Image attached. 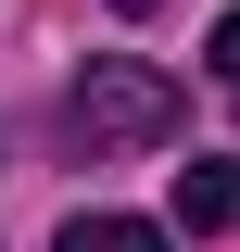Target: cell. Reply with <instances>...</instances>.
Returning a JSON list of instances; mask_svg holds the SVG:
<instances>
[{
    "instance_id": "6da1fadb",
    "label": "cell",
    "mask_w": 240,
    "mask_h": 252,
    "mask_svg": "<svg viewBox=\"0 0 240 252\" xmlns=\"http://www.w3.org/2000/svg\"><path fill=\"white\" fill-rule=\"evenodd\" d=\"M177 76H164V63H89V76H76V101H63V126H76V139H89V152H152V139H177Z\"/></svg>"
},
{
    "instance_id": "7a4b0ae2",
    "label": "cell",
    "mask_w": 240,
    "mask_h": 252,
    "mask_svg": "<svg viewBox=\"0 0 240 252\" xmlns=\"http://www.w3.org/2000/svg\"><path fill=\"white\" fill-rule=\"evenodd\" d=\"M177 227H240V164H228V152L177 164Z\"/></svg>"
},
{
    "instance_id": "3957f363",
    "label": "cell",
    "mask_w": 240,
    "mask_h": 252,
    "mask_svg": "<svg viewBox=\"0 0 240 252\" xmlns=\"http://www.w3.org/2000/svg\"><path fill=\"white\" fill-rule=\"evenodd\" d=\"M51 252H164V227H152V215H76Z\"/></svg>"
},
{
    "instance_id": "277c9868",
    "label": "cell",
    "mask_w": 240,
    "mask_h": 252,
    "mask_svg": "<svg viewBox=\"0 0 240 252\" xmlns=\"http://www.w3.org/2000/svg\"><path fill=\"white\" fill-rule=\"evenodd\" d=\"M215 76H228V89H240V13H228V26H215Z\"/></svg>"
},
{
    "instance_id": "5b68a950",
    "label": "cell",
    "mask_w": 240,
    "mask_h": 252,
    "mask_svg": "<svg viewBox=\"0 0 240 252\" xmlns=\"http://www.w3.org/2000/svg\"><path fill=\"white\" fill-rule=\"evenodd\" d=\"M114 13H152V0H114Z\"/></svg>"
}]
</instances>
